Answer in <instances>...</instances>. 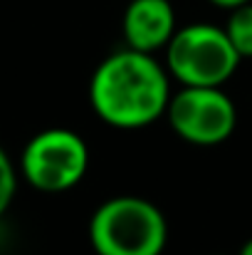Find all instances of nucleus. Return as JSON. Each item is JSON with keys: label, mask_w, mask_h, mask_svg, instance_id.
I'll use <instances>...</instances> for the list:
<instances>
[{"label": "nucleus", "mask_w": 252, "mask_h": 255, "mask_svg": "<svg viewBox=\"0 0 252 255\" xmlns=\"http://www.w3.org/2000/svg\"><path fill=\"white\" fill-rule=\"evenodd\" d=\"M89 99L94 112L111 127H149L168 109V72L149 52L119 50L94 70Z\"/></svg>", "instance_id": "f257e3e1"}, {"label": "nucleus", "mask_w": 252, "mask_h": 255, "mask_svg": "<svg viewBox=\"0 0 252 255\" xmlns=\"http://www.w3.org/2000/svg\"><path fill=\"white\" fill-rule=\"evenodd\" d=\"M89 238L96 255H161L168 226L151 201L116 196L94 211Z\"/></svg>", "instance_id": "f03ea898"}, {"label": "nucleus", "mask_w": 252, "mask_h": 255, "mask_svg": "<svg viewBox=\"0 0 252 255\" xmlns=\"http://www.w3.org/2000/svg\"><path fill=\"white\" fill-rule=\"evenodd\" d=\"M240 60L225 27L208 22L175 30L166 45L168 72L183 87H220L235 75Z\"/></svg>", "instance_id": "7ed1b4c3"}, {"label": "nucleus", "mask_w": 252, "mask_h": 255, "mask_svg": "<svg viewBox=\"0 0 252 255\" xmlns=\"http://www.w3.org/2000/svg\"><path fill=\"white\" fill-rule=\"evenodd\" d=\"M89 166V149L70 129H47L27 141L20 156L25 181L42 193H62L77 186Z\"/></svg>", "instance_id": "20e7f679"}, {"label": "nucleus", "mask_w": 252, "mask_h": 255, "mask_svg": "<svg viewBox=\"0 0 252 255\" xmlns=\"http://www.w3.org/2000/svg\"><path fill=\"white\" fill-rule=\"evenodd\" d=\"M173 131L198 146H215L230 139L238 124L235 102L220 87H183L168 102Z\"/></svg>", "instance_id": "39448f33"}, {"label": "nucleus", "mask_w": 252, "mask_h": 255, "mask_svg": "<svg viewBox=\"0 0 252 255\" xmlns=\"http://www.w3.org/2000/svg\"><path fill=\"white\" fill-rule=\"evenodd\" d=\"M175 12L168 0H131L124 12V37L131 50L154 55L175 35Z\"/></svg>", "instance_id": "423d86ee"}, {"label": "nucleus", "mask_w": 252, "mask_h": 255, "mask_svg": "<svg viewBox=\"0 0 252 255\" xmlns=\"http://www.w3.org/2000/svg\"><path fill=\"white\" fill-rule=\"evenodd\" d=\"M225 32H228L230 42L235 45V50L243 60L252 57V2L238 5V7L230 10Z\"/></svg>", "instance_id": "0eeeda50"}, {"label": "nucleus", "mask_w": 252, "mask_h": 255, "mask_svg": "<svg viewBox=\"0 0 252 255\" xmlns=\"http://www.w3.org/2000/svg\"><path fill=\"white\" fill-rule=\"evenodd\" d=\"M15 193H17V171L12 166L7 151L0 146V216L10 208Z\"/></svg>", "instance_id": "6e6552de"}, {"label": "nucleus", "mask_w": 252, "mask_h": 255, "mask_svg": "<svg viewBox=\"0 0 252 255\" xmlns=\"http://www.w3.org/2000/svg\"><path fill=\"white\" fill-rule=\"evenodd\" d=\"M213 5H218V7H228V10H233V7H238V5H245V2H250V0H210Z\"/></svg>", "instance_id": "1a4fd4ad"}, {"label": "nucleus", "mask_w": 252, "mask_h": 255, "mask_svg": "<svg viewBox=\"0 0 252 255\" xmlns=\"http://www.w3.org/2000/svg\"><path fill=\"white\" fill-rule=\"evenodd\" d=\"M240 255H252V238L243 246V248H240Z\"/></svg>", "instance_id": "9d476101"}]
</instances>
